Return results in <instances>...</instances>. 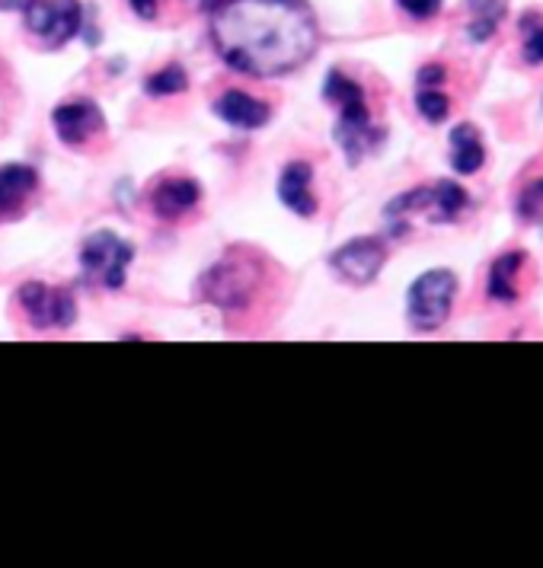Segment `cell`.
I'll return each instance as SVG.
<instances>
[{"label": "cell", "mask_w": 543, "mask_h": 568, "mask_svg": "<svg viewBox=\"0 0 543 568\" xmlns=\"http://www.w3.org/2000/svg\"><path fill=\"white\" fill-rule=\"evenodd\" d=\"M211 42L247 78H279L311 61L320 29L308 0H221L211 10Z\"/></svg>", "instance_id": "6da1fadb"}, {"label": "cell", "mask_w": 543, "mask_h": 568, "mask_svg": "<svg viewBox=\"0 0 543 568\" xmlns=\"http://www.w3.org/2000/svg\"><path fill=\"white\" fill-rule=\"evenodd\" d=\"M323 100L330 105H336L339 119L333 125V138L342 148V154L349 160V166H359L364 156L374 154L388 131L381 125H374L371 119V105L364 100V90L359 80H352L345 71H330L323 80Z\"/></svg>", "instance_id": "7a4b0ae2"}, {"label": "cell", "mask_w": 543, "mask_h": 568, "mask_svg": "<svg viewBox=\"0 0 543 568\" xmlns=\"http://www.w3.org/2000/svg\"><path fill=\"white\" fill-rule=\"evenodd\" d=\"M259 265L247 253H228L199 278V297L224 313L247 311L257 301Z\"/></svg>", "instance_id": "3957f363"}, {"label": "cell", "mask_w": 543, "mask_h": 568, "mask_svg": "<svg viewBox=\"0 0 543 568\" xmlns=\"http://www.w3.org/2000/svg\"><path fill=\"white\" fill-rule=\"evenodd\" d=\"M457 275L451 268H432L419 275L406 291V320L415 333H435L448 323L457 297Z\"/></svg>", "instance_id": "277c9868"}, {"label": "cell", "mask_w": 543, "mask_h": 568, "mask_svg": "<svg viewBox=\"0 0 543 568\" xmlns=\"http://www.w3.org/2000/svg\"><path fill=\"white\" fill-rule=\"evenodd\" d=\"M3 10H20L27 29L46 45L61 49L74 36H83V3L80 0H0Z\"/></svg>", "instance_id": "5b68a950"}, {"label": "cell", "mask_w": 543, "mask_h": 568, "mask_svg": "<svg viewBox=\"0 0 543 568\" xmlns=\"http://www.w3.org/2000/svg\"><path fill=\"white\" fill-rule=\"evenodd\" d=\"M131 258H134V246L129 240H122L112 231H97L90 233L80 246V272L90 284L122 287Z\"/></svg>", "instance_id": "8992f818"}, {"label": "cell", "mask_w": 543, "mask_h": 568, "mask_svg": "<svg viewBox=\"0 0 543 568\" xmlns=\"http://www.w3.org/2000/svg\"><path fill=\"white\" fill-rule=\"evenodd\" d=\"M17 307L23 311L32 329H68L78 320V301L68 287H52L42 282L20 284Z\"/></svg>", "instance_id": "52a82bcc"}, {"label": "cell", "mask_w": 543, "mask_h": 568, "mask_svg": "<svg viewBox=\"0 0 543 568\" xmlns=\"http://www.w3.org/2000/svg\"><path fill=\"white\" fill-rule=\"evenodd\" d=\"M388 262V243L381 236H355L342 243L336 253L330 256V265L342 282L349 284H371Z\"/></svg>", "instance_id": "ba28073f"}, {"label": "cell", "mask_w": 543, "mask_h": 568, "mask_svg": "<svg viewBox=\"0 0 543 568\" xmlns=\"http://www.w3.org/2000/svg\"><path fill=\"white\" fill-rule=\"evenodd\" d=\"M54 134L68 144V148H80L87 144L93 134H100L105 129L103 112L93 100H71V103H61L52 112Z\"/></svg>", "instance_id": "9c48e42d"}, {"label": "cell", "mask_w": 543, "mask_h": 568, "mask_svg": "<svg viewBox=\"0 0 543 568\" xmlns=\"http://www.w3.org/2000/svg\"><path fill=\"white\" fill-rule=\"evenodd\" d=\"M199 199H202L199 182L189 180V176H170V180H160L154 185L151 211L160 221H180L182 214H189L192 207L199 205Z\"/></svg>", "instance_id": "30bf717a"}, {"label": "cell", "mask_w": 543, "mask_h": 568, "mask_svg": "<svg viewBox=\"0 0 543 568\" xmlns=\"http://www.w3.org/2000/svg\"><path fill=\"white\" fill-rule=\"evenodd\" d=\"M214 112L221 122H228L233 129L257 131L262 125H269L272 119V109L269 103H262L257 97H250L247 90H224L214 103Z\"/></svg>", "instance_id": "8fae6325"}, {"label": "cell", "mask_w": 543, "mask_h": 568, "mask_svg": "<svg viewBox=\"0 0 543 568\" xmlns=\"http://www.w3.org/2000/svg\"><path fill=\"white\" fill-rule=\"evenodd\" d=\"M279 199L288 211L298 217H313L316 214V195H313V166L304 160H291L282 176H279Z\"/></svg>", "instance_id": "7c38bea8"}, {"label": "cell", "mask_w": 543, "mask_h": 568, "mask_svg": "<svg viewBox=\"0 0 543 568\" xmlns=\"http://www.w3.org/2000/svg\"><path fill=\"white\" fill-rule=\"evenodd\" d=\"M39 189V173L29 163H3L0 166V217L23 214L29 195Z\"/></svg>", "instance_id": "4fadbf2b"}, {"label": "cell", "mask_w": 543, "mask_h": 568, "mask_svg": "<svg viewBox=\"0 0 543 568\" xmlns=\"http://www.w3.org/2000/svg\"><path fill=\"white\" fill-rule=\"evenodd\" d=\"M448 144H451L448 156H451V170L454 173L473 176V173L483 170V163H486V144H483V131L476 129V125H470V122L454 125Z\"/></svg>", "instance_id": "5bb4252c"}, {"label": "cell", "mask_w": 543, "mask_h": 568, "mask_svg": "<svg viewBox=\"0 0 543 568\" xmlns=\"http://www.w3.org/2000/svg\"><path fill=\"white\" fill-rule=\"evenodd\" d=\"M527 256L517 253V250H509L502 256L495 258L490 265V278H486V294L495 304H515L517 301V275L524 268Z\"/></svg>", "instance_id": "9a60e30c"}, {"label": "cell", "mask_w": 543, "mask_h": 568, "mask_svg": "<svg viewBox=\"0 0 543 568\" xmlns=\"http://www.w3.org/2000/svg\"><path fill=\"white\" fill-rule=\"evenodd\" d=\"M470 10V23H466V39L483 45L499 32L505 20V3L502 0H466Z\"/></svg>", "instance_id": "2e32d148"}, {"label": "cell", "mask_w": 543, "mask_h": 568, "mask_svg": "<svg viewBox=\"0 0 543 568\" xmlns=\"http://www.w3.org/2000/svg\"><path fill=\"white\" fill-rule=\"evenodd\" d=\"M466 207V189L451 180H441L435 185H429V205L425 214L435 221V224H451L461 211Z\"/></svg>", "instance_id": "e0dca14e"}, {"label": "cell", "mask_w": 543, "mask_h": 568, "mask_svg": "<svg viewBox=\"0 0 543 568\" xmlns=\"http://www.w3.org/2000/svg\"><path fill=\"white\" fill-rule=\"evenodd\" d=\"M185 87H189V74L180 64H167V68H160L157 74L144 80L148 97H177V93H185Z\"/></svg>", "instance_id": "ac0fdd59"}, {"label": "cell", "mask_w": 543, "mask_h": 568, "mask_svg": "<svg viewBox=\"0 0 543 568\" xmlns=\"http://www.w3.org/2000/svg\"><path fill=\"white\" fill-rule=\"evenodd\" d=\"M415 109H419V115H422L429 125H441V122L448 119V112H451V100H448V93H441L439 87H419V93H415Z\"/></svg>", "instance_id": "d6986e66"}, {"label": "cell", "mask_w": 543, "mask_h": 568, "mask_svg": "<svg viewBox=\"0 0 543 568\" xmlns=\"http://www.w3.org/2000/svg\"><path fill=\"white\" fill-rule=\"evenodd\" d=\"M515 214L521 224H543V176L527 182L521 189V195H517L515 202Z\"/></svg>", "instance_id": "ffe728a7"}, {"label": "cell", "mask_w": 543, "mask_h": 568, "mask_svg": "<svg viewBox=\"0 0 543 568\" xmlns=\"http://www.w3.org/2000/svg\"><path fill=\"white\" fill-rule=\"evenodd\" d=\"M521 32H524V61L531 68L543 64V17L541 13H524L521 17Z\"/></svg>", "instance_id": "44dd1931"}, {"label": "cell", "mask_w": 543, "mask_h": 568, "mask_svg": "<svg viewBox=\"0 0 543 568\" xmlns=\"http://www.w3.org/2000/svg\"><path fill=\"white\" fill-rule=\"evenodd\" d=\"M396 7L413 20H432L441 13L444 0H396Z\"/></svg>", "instance_id": "7402d4cb"}, {"label": "cell", "mask_w": 543, "mask_h": 568, "mask_svg": "<svg viewBox=\"0 0 543 568\" xmlns=\"http://www.w3.org/2000/svg\"><path fill=\"white\" fill-rule=\"evenodd\" d=\"M444 78H448V71H444L441 64H425V68L415 74V83H419V87H439V83H444Z\"/></svg>", "instance_id": "603a6c76"}, {"label": "cell", "mask_w": 543, "mask_h": 568, "mask_svg": "<svg viewBox=\"0 0 543 568\" xmlns=\"http://www.w3.org/2000/svg\"><path fill=\"white\" fill-rule=\"evenodd\" d=\"M129 7L134 10V17H141V20H154L160 13V0H129Z\"/></svg>", "instance_id": "cb8c5ba5"}, {"label": "cell", "mask_w": 543, "mask_h": 568, "mask_svg": "<svg viewBox=\"0 0 543 568\" xmlns=\"http://www.w3.org/2000/svg\"><path fill=\"white\" fill-rule=\"evenodd\" d=\"M192 3H195L199 10H214V7H218L221 0H192Z\"/></svg>", "instance_id": "d4e9b609"}]
</instances>
